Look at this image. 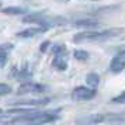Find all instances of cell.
<instances>
[{
  "label": "cell",
  "mask_w": 125,
  "mask_h": 125,
  "mask_svg": "<svg viewBox=\"0 0 125 125\" xmlns=\"http://www.w3.org/2000/svg\"><path fill=\"white\" fill-rule=\"evenodd\" d=\"M59 118V110H51V111H38V110H31L28 113L17 115L14 121L21 122L27 125H45L49 122H53Z\"/></svg>",
  "instance_id": "6da1fadb"
},
{
  "label": "cell",
  "mask_w": 125,
  "mask_h": 125,
  "mask_svg": "<svg viewBox=\"0 0 125 125\" xmlns=\"http://www.w3.org/2000/svg\"><path fill=\"white\" fill-rule=\"evenodd\" d=\"M121 28H111L105 30V31H83L79 32L73 37V42H87V41H93V42H100V41H107L111 40L114 37L121 34Z\"/></svg>",
  "instance_id": "7a4b0ae2"
},
{
  "label": "cell",
  "mask_w": 125,
  "mask_h": 125,
  "mask_svg": "<svg viewBox=\"0 0 125 125\" xmlns=\"http://www.w3.org/2000/svg\"><path fill=\"white\" fill-rule=\"evenodd\" d=\"M53 68L58 70H66L68 68V51H66V46L65 45H56L53 48Z\"/></svg>",
  "instance_id": "3957f363"
},
{
  "label": "cell",
  "mask_w": 125,
  "mask_h": 125,
  "mask_svg": "<svg viewBox=\"0 0 125 125\" xmlns=\"http://www.w3.org/2000/svg\"><path fill=\"white\" fill-rule=\"evenodd\" d=\"M97 94L96 89H91V87H84V86H79L72 91V100L73 101H89L91 98H94Z\"/></svg>",
  "instance_id": "277c9868"
},
{
  "label": "cell",
  "mask_w": 125,
  "mask_h": 125,
  "mask_svg": "<svg viewBox=\"0 0 125 125\" xmlns=\"http://www.w3.org/2000/svg\"><path fill=\"white\" fill-rule=\"evenodd\" d=\"M105 119L104 114H89V115H82L77 117L74 124L76 125H98Z\"/></svg>",
  "instance_id": "5b68a950"
},
{
  "label": "cell",
  "mask_w": 125,
  "mask_h": 125,
  "mask_svg": "<svg viewBox=\"0 0 125 125\" xmlns=\"http://www.w3.org/2000/svg\"><path fill=\"white\" fill-rule=\"evenodd\" d=\"M124 69H125V49L118 52L111 59V63H110V70L113 73H121Z\"/></svg>",
  "instance_id": "8992f818"
},
{
  "label": "cell",
  "mask_w": 125,
  "mask_h": 125,
  "mask_svg": "<svg viewBox=\"0 0 125 125\" xmlns=\"http://www.w3.org/2000/svg\"><path fill=\"white\" fill-rule=\"evenodd\" d=\"M46 90L45 86L38 84V83H32V82H25L18 87L17 94H28V93H44Z\"/></svg>",
  "instance_id": "52a82bcc"
},
{
  "label": "cell",
  "mask_w": 125,
  "mask_h": 125,
  "mask_svg": "<svg viewBox=\"0 0 125 125\" xmlns=\"http://www.w3.org/2000/svg\"><path fill=\"white\" fill-rule=\"evenodd\" d=\"M48 103H49L48 98H44V100H23V101L14 103L13 105H14V107H28V108H32V107L45 105V104H48Z\"/></svg>",
  "instance_id": "ba28073f"
},
{
  "label": "cell",
  "mask_w": 125,
  "mask_h": 125,
  "mask_svg": "<svg viewBox=\"0 0 125 125\" xmlns=\"http://www.w3.org/2000/svg\"><path fill=\"white\" fill-rule=\"evenodd\" d=\"M74 25L79 27V28H86V30H93L97 28L100 23L97 20H93V18H83V20H77L74 21Z\"/></svg>",
  "instance_id": "9c48e42d"
},
{
  "label": "cell",
  "mask_w": 125,
  "mask_h": 125,
  "mask_svg": "<svg viewBox=\"0 0 125 125\" xmlns=\"http://www.w3.org/2000/svg\"><path fill=\"white\" fill-rule=\"evenodd\" d=\"M45 31L46 30L42 28V27H34V28H27V30H24V31H20L17 34V37H20V38H32V37L40 35L42 32H45Z\"/></svg>",
  "instance_id": "30bf717a"
},
{
  "label": "cell",
  "mask_w": 125,
  "mask_h": 125,
  "mask_svg": "<svg viewBox=\"0 0 125 125\" xmlns=\"http://www.w3.org/2000/svg\"><path fill=\"white\" fill-rule=\"evenodd\" d=\"M86 82H87V84L90 86L91 89H96L98 83H100V76L97 73H89L86 76Z\"/></svg>",
  "instance_id": "8fae6325"
},
{
  "label": "cell",
  "mask_w": 125,
  "mask_h": 125,
  "mask_svg": "<svg viewBox=\"0 0 125 125\" xmlns=\"http://www.w3.org/2000/svg\"><path fill=\"white\" fill-rule=\"evenodd\" d=\"M3 13L4 14H11V16H18V14H25L27 10L23 9V7H6V9H3Z\"/></svg>",
  "instance_id": "7c38bea8"
},
{
  "label": "cell",
  "mask_w": 125,
  "mask_h": 125,
  "mask_svg": "<svg viewBox=\"0 0 125 125\" xmlns=\"http://www.w3.org/2000/svg\"><path fill=\"white\" fill-rule=\"evenodd\" d=\"M14 45L10 42L6 44H0V56H7V53H10V51H13Z\"/></svg>",
  "instance_id": "4fadbf2b"
},
{
  "label": "cell",
  "mask_w": 125,
  "mask_h": 125,
  "mask_svg": "<svg viewBox=\"0 0 125 125\" xmlns=\"http://www.w3.org/2000/svg\"><path fill=\"white\" fill-rule=\"evenodd\" d=\"M73 56L77 59V61H86L87 58H89V53L86 51H82V49H76L73 52Z\"/></svg>",
  "instance_id": "5bb4252c"
},
{
  "label": "cell",
  "mask_w": 125,
  "mask_h": 125,
  "mask_svg": "<svg viewBox=\"0 0 125 125\" xmlns=\"http://www.w3.org/2000/svg\"><path fill=\"white\" fill-rule=\"evenodd\" d=\"M111 103H114V104H125V91H122L119 96L111 98Z\"/></svg>",
  "instance_id": "9a60e30c"
},
{
  "label": "cell",
  "mask_w": 125,
  "mask_h": 125,
  "mask_svg": "<svg viewBox=\"0 0 125 125\" xmlns=\"http://www.w3.org/2000/svg\"><path fill=\"white\" fill-rule=\"evenodd\" d=\"M11 91V87L9 84H4V83H0V94H9Z\"/></svg>",
  "instance_id": "2e32d148"
},
{
  "label": "cell",
  "mask_w": 125,
  "mask_h": 125,
  "mask_svg": "<svg viewBox=\"0 0 125 125\" xmlns=\"http://www.w3.org/2000/svg\"><path fill=\"white\" fill-rule=\"evenodd\" d=\"M18 77H20V80H21V79H28V77H30V72H28V69L24 68L23 70L20 72V76H18Z\"/></svg>",
  "instance_id": "e0dca14e"
},
{
  "label": "cell",
  "mask_w": 125,
  "mask_h": 125,
  "mask_svg": "<svg viewBox=\"0 0 125 125\" xmlns=\"http://www.w3.org/2000/svg\"><path fill=\"white\" fill-rule=\"evenodd\" d=\"M49 45H51V42H49V41H45V42H42V44H41V46H40V51H41V52H45L46 49L49 48Z\"/></svg>",
  "instance_id": "ac0fdd59"
},
{
  "label": "cell",
  "mask_w": 125,
  "mask_h": 125,
  "mask_svg": "<svg viewBox=\"0 0 125 125\" xmlns=\"http://www.w3.org/2000/svg\"><path fill=\"white\" fill-rule=\"evenodd\" d=\"M7 62V56H0V68H3Z\"/></svg>",
  "instance_id": "d6986e66"
},
{
  "label": "cell",
  "mask_w": 125,
  "mask_h": 125,
  "mask_svg": "<svg viewBox=\"0 0 125 125\" xmlns=\"http://www.w3.org/2000/svg\"><path fill=\"white\" fill-rule=\"evenodd\" d=\"M0 114H3V110H1V108H0Z\"/></svg>",
  "instance_id": "ffe728a7"
}]
</instances>
